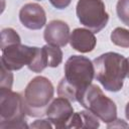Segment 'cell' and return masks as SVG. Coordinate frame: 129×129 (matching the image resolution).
Returning a JSON list of instances; mask_svg holds the SVG:
<instances>
[{
	"instance_id": "obj_1",
	"label": "cell",
	"mask_w": 129,
	"mask_h": 129,
	"mask_svg": "<svg viewBox=\"0 0 129 129\" xmlns=\"http://www.w3.org/2000/svg\"><path fill=\"white\" fill-rule=\"evenodd\" d=\"M64 77L58 83L57 95L77 102L78 95L88 88L95 78L93 61L83 55H72L64 63Z\"/></svg>"
},
{
	"instance_id": "obj_2",
	"label": "cell",
	"mask_w": 129,
	"mask_h": 129,
	"mask_svg": "<svg viewBox=\"0 0 129 129\" xmlns=\"http://www.w3.org/2000/svg\"><path fill=\"white\" fill-rule=\"evenodd\" d=\"M95 78L109 92H119L129 75V59L124 55L109 51L93 60Z\"/></svg>"
},
{
	"instance_id": "obj_3",
	"label": "cell",
	"mask_w": 129,
	"mask_h": 129,
	"mask_svg": "<svg viewBox=\"0 0 129 129\" xmlns=\"http://www.w3.org/2000/svg\"><path fill=\"white\" fill-rule=\"evenodd\" d=\"M54 89L51 82L42 76L33 78L24 90V108L31 117H42L53 98Z\"/></svg>"
},
{
	"instance_id": "obj_4",
	"label": "cell",
	"mask_w": 129,
	"mask_h": 129,
	"mask_svg": "<svg viewBox=\"0 0 129 129\" xmlns=\"http://www.w3.org/2000/svg\"><path fill=\"white\" fill-rule=\"evenodd\" d=\"M77 102L92 112L104 123H111L117 118V107L97 86L91 84L77 97Z\"/></svg>"
},
{
	"instance_id": "obj_5",
	"label": "cell",
	"mask_w": 129,
	"mask_h": 129,
	"mask_svg": "<svg viewBox=\"0 0 129 129\" xmlns=\"http://www.w3.org/2000/svg\"><path fill=\"white\" fill-rule=\"evenodd\" d=\"M23 97L11 90H0V129L28 128Z\"/></svg>"
},
{
	"instance_id": "obj_6",
	"label": "cell",
	"mask_w": 129,
	"mask_h": 129,
	"mask_svg": "<svg viewBox=\"0 0 129 129\" xmlns=\"http://www.w3.org/2000/svg\"><path fill=\"white\" fill-rule=\"evenodd\" d=\"M76 13L81 24L94 33L100 32L109 21V14L102 0H79Z\"/></svg>"
},
{
	"instance_id": "obj_7",
	"label": "cell",
	"mask_w": 129,
	"mask_h": 129,
	"mask_svg": "<svg viewBox=\"0 0 129 129\" xmlns=\"http://www.w3.org/2000/svg\"><path fill=\"white\" fill-rule=\"evenodd\" d=\"M36 46H28L21 43H14L2 48L1 66H4L10 71H18L24 66L31 63Z\"/></svg>"
},
{
	"instance_id": "obj_8",
	"label": "cell",
	"mask_w": 129,
	"mask_h": 129,
	"mask_svg": "<svg viewBox=\"0 0 129 129\" xmlns=\"http://www.w3.org/2000/svg\"><path fill=\"white\" fill-rule=\"evenodd\" d=\"M45 115L53 127L67 128L74 115V108L71 105V101L66 98L58 97L53 99L48 105Z\"/></svg>"
},
{
	"instance_id": "obj_9",
	"label": "cell",
	"mask_w": 129,
	"mask_h": 129,
	"mask_svg": "<svg viewBox=\"0 0 129 129\" xmlns=\"http://www.w3.org/2000/svg\"><path fill=\"white\" fill-rule=\"evenodd\" d=\"M19 20L28 29L38 30L46 23L44 9L37 3H26L19 10Z\"/></svg>"
},
{
	"instance_id": "obj_10",
	"label": "cell",
	"mask_w": 129,
	"mask_h": 129,
	"mask_svg": "<svg viewBox=\"0 0 129 129\" xmlns=\"http://www.w3.org/2000/svg\"><path fill=\"white\" fill-rule=\"evenodd\" d=\"M70 27L69 25L59 19L51 20L48 24H46L43 38L47 44L62 47L68 44L70 41Z\"/></svg>"
},
{
	"instance_id": "obj_11",
	"label": "cell",
	"mask_w": 129,
	"mask_h": 129,
	"mask_svg": "<svg viewBox=\"0 0 129 129\" xmlns=\"http://www.w3.org/2000/svg\"><path fill=\"white\" fill-rule=\"evenodd\" d=\"M69 42L75 50L86 53L95 48L97 39L92 30L86 28H76L73 32H71Z\"/></svg>"
},
{
	"instance_id": "obj_12",
	"label": "cell",
	"mask_w": 129,
	"mask_h": 129,
	"mask_svg": "<svg viewBox=\"0 0 129 129\" xmlns=\"http://www.w3.org/2000/svg\"><path fill=\"white\" fill-rule=\"evenodd\" d=\"M99 118L89 110L74 113L67 128H98Z\"/></svg>"
},
{
	"instance_id": "obj_13",
	"label": "cell",
	"mask_w": 129,
	"mask_h": 129,
	"mask_svg": "<svg viewBox=\"0 0 129 129\" xmlns=\"http://www.w3.org/2000/svg\"><path fill=\"white\" fill-rule=\"evenodd\" d=\"M44 48L45 54H46V59H47V64L50 68H56L58 67L61 61H62V51L58 46L50 45V44H45L42 46Z\"/></svg>"
},
{
	"instance_id": "obj_14",
	"label": "cell",
	"mask_w": 129,
	"mask_h": 129,
	"mask_svg": "<svg viewBox=\"0 0 129 129\" xmlns=\"http://www.w3.org/2000/svg\"><path fill=\"white\" fill-rule=\"evenodd\" d=\"M47 67H48V64H47V59H46V54H45L44 48L37 47L35 55L31 61V63L28 64L27 68L30 71H32L33 73H40Z\"/></svg>"
},
{
	"instance_id": "obj_15",
	"label": "cell",
	"mask_w": 129,
	"mask_h": 129,
	"mask_svg": "<svg viewBox=\"0 0 129 129\" xmlns=\"http://www.w3.org/2000/svg\"><path fill=\"white\" fill-rule=\"evenodd\" d=\"M111 41L121 47H129V30L123 27H116L111 32Z\"/></svg>"
},
{
	"instance_id": "obj_16",
	"label": "cell",
	"mask_w": 129,
	"mask_h": 129,
	"mask_svg": "<svg viewBox=\"0 0 129 129\" xmlns=\"http://www.w3.org/2000/svg\"><path fill=\"white\" fill-rule=\"evenodd\" d=\"M14 43H21L19 34L13 28H3L1 30V49Z\"/></svg>"
},
{
	"instance_id": "obj_17",
	"label": "cell",
	"mask_w": 129,
	"mask_h": 129,
	"mask_svg": "<svg viewBox=\"0 0 129 129\" xmlns=\"http://www.w3.org/2000/svg\"><path fill=\"white\" fill-rule=\"evenodd\" d=\"M118 18L127 26H129V0H118L116 5Z\"/></svg>"
},
{
	"instance_id": "obj_18",
	"label": "cell",
	"mask_w": 129,
	"mask_h": 129,
	"mask_svg": "<svg viewBox=\"0 0 129 129\" xmlns=\"http://www.w3.org/2000/svg\"><path fill=\"white\" fill-rule=\"evenodd\" d=\"M13 84V74L10 70L1 66V78H0V90H11Z\"/></svg>"
},
{
	"instance_id": "obj_19",
	"label": "cell",
	"mask_w": 129,
	"mask_h": 129,
	"mask_svg": "<svg viewBox=\"0 0 129 129\" xmlns=\"http://www.w3.org/2000/svg\"><path fill=\"white\" fill-rule=\"evenodd\" d=\"M31 128H52L53 125L51 124V122L47 119V120H44V119H41V120H36L34 121L31 125H30Z\"/></svg>"
},
{
	"instance_id": "obj_20",
	"label": "cell",
	"mask_w": 129,
	"mask_h": 129,
	"mask_svg": "<svg viewBox=\"0 0 129 129\" xmlns=\"http://www.w3.org/2000/svg\"><path fill=\"white\" fill-rule=\"evenodd\" d=\"M48 1L56 9H64L72 2V0H48Z\"/></svg>"
},
{
	"instance_id": "obj_21",
	"label": "cell",
	"mask_w": 129,
	"mask_h": 129,
	"mask_svg": "<svg viewBox=\"0 0 129 129\" xmlns=\"http://www.w3.org/2000/svg\"><path fill=\"white\" fill-rule=\"evenodd\" d=\"M114 121H115L117 124H115L114 122H111V123H108V124H107V127H108V128H111V127H113V128H114V127H128V125H127L123 120H121V119H117V118H116Z\"/></svg>"
},
{
	"instance_id": "obj_22",
	"label": "cell",
	"mask_w": 129,
	"mask_h": 129,
	"mask_svg": "<svg viewBox=\"0 0 129 129\" xmlns=\"http://www.w3.org/2000/svg\"><path fill=\"white\" fill-rule=\"evenodd\" d=\"M125 116H126L127 120L129 121V102L126 104V107H125Z\"/></svg>"
},
{
	"instance_id": "obj_23",
	"label": "cell",
	"mask_w": 129,
	"mask_h": 129,
	"mask_svg": "<svg viewBox=\"0 0 129 129\" xmlns=\"http://www.w3.org/2000/svg\"><path fill=\"white\" fill-rule=\"evenodd\" d=\"M128 59H129V58H128ZM128 78H129V75H128Z\"/></svg>"
}]
</instances>
